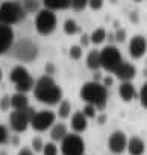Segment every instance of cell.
Returning <instances> with one entry per match:
<instances>
[{
    "label": "cell",
    "mask_w": 147,
    "mask_h": 155,
    "mask_svg": "<svg viewBox=\"0 0 147 155\" xmlns=\"http://www.w3.org/2000/svg\"><path fill=\"white\" fill-rule=\"evenodd\" d=\"M71 129L75 134H81L84 131H87L88 128V119L82 114V111H76L71 116Z\"/></svg>",
    "instance_id": "cell-15"
},
{
    "label": "cell",
    "mask_w": 147,
    "mask_h": 155,
    "mask_svg": "<svg viewBox=\"0 0 147 155\" xmlns=\"http://www.w3.org/2000/svg\"><path fill=\"white\" fill-rule=\"evenodd\" d=\"M11 107L14 108V111H18V110H24L29 107V99L26 94L23 93H15L11 96Z\"/></svg>",
    "instance_id": "cell-18"
},
{
    "label": "cell",
    "mask_w": 147,
    "mask_h": 155,
    "mask_svg": "<svg viewBox=\"0 0 147 155\" xmlns=\"http://www.w3.org/2000/svg\"><path fill=\"white\" fill-rule=\"evenodd\" d=\"M68 132H67V125L65 123H53V126H52V129H50V137H52V140H53V143L55 141H61L65 135H67Z\"/></svg>",
    "instance_id": "cell-19"
},
{
    "label": "cell",
    "mask_w": 147,
    "mask_h": 155,
    "mask_svg": "<svg viewBox=\"0 0 147 155\" xmlns=\"http://www.w3.org/2000/svg\"><path fill=\"white\" fill-rule=\"evenodd\" d=\"M55 120H56V114L53 111H50V110H41V111H38V113L34 114V117H32V120H30L29 125L34 128V131L44 132V131H47L49 128L53 126Z\"/></svg>",
    "instance_id": "cell-10"
},
{
    "label": "cell",
    "mask_w": 147,
    "mask_h": 155,
    "mask_svg": "<svg viewBox=\"0 0 147 155\" xmlns=\"http://www.w3.org/2000/svg\"><path fill=\"white\" fill-rule=\"evenodd\" d=\"M88 6L93 9V11H97L103 6V2L102 0H88Z\"/></svg>",
    "instance_id": "cell-35"
},
{
    "label": "cell",
    "mask_w": 147,
    "mask_h": 155,
    "mask_svg": "<svg viewBox=\"0 0 147 155\" xmlns=\"http://www.w3.org/2000/svg\"><path fill=\"white\" fill-rule=\"evenodd\" d=\"M114 40L118 43H123L126 40V31L124 29H117V32L114 34Z\"/></svg>",
    "instance_id": "cell-34"
},
{
    "label": "cell",
    "mask_w": 147,
    "mask_h": 155,
    "mask_svg": "<svg viewBox=\"0 0 147 155\" xmlns=\"http://www.w3.org/2000/svg\"><path fill=\"white\" fill-rule=\"evenodd\" d=\"M35 114V110L32 107H27L24 110H18V111H12L9 116V126L14 132H24L29 128V123L32 120Z\"/></svg>",
    "instance_id": "cell-8"
},
{
    "label": "cell",
    "mask_w": 147,
    "mask_h": 155,
    "mask_svg": "<svg viewBox=\"0 0 147 155\" xmlns=\"http://www.w3.org/2000/svg\"><path fill=\"white\" fill-rule=\"evenodd\" d=\"M52 70H53V65L52 64H49V65H46V71H49V73H52ZM47 73V74H49Z\"/></svg>",
    "instance_id": "cell-39"
},
{
    "label": "cell",
    "mask_w": 147,
    "mask_h": 155,
    "mask_svg": "<svg viewBox=\"0 0 147 155\" xmlns=\"http://www.w3.org/2000/svg\"><path fill=\"white\" fill-rule=\"evenodd\" d=\"M35 99L46 105H58L62 101V88L53 81L52 76H41L34 84Z\"/></svg>",
    "instance_id": "cell-1"
},
{
    "label": "cell",
    "mask_w": 147,
    "mask_h": 155,
    "mask_svg": "<svg viewBox=\"0 0 147 155\" xmlns=\"http://www.w3.org/2000/svg\"><path fill=\"white\" fill-rule=\"evenodd\" d=\"M14 29L12 26L0 25V55L6 53L14 44Z\"/></svg>",
    "instance_id": "cell-12"
},
{
    "label": "cell",
    "mask_w": 147,
    "mask_h": 155,
    "mask_svg": "<svg viewBox=\"0 0 147 155\" xmlns=\"http://www.w3.org/2000/svg\"><path fill=\"white\" fill-rule=\"evenodd\" d=\"M9 50H11V55L21 62H30L37 59L38 56V46L29 38H23L17 41L15 44H12Z\"/></svg>",
    "instance_id": "cell-3"
},
{
    "label": "cell",
    "mask_w": 147,
    "mask_h": 155,
    "mask_svg": "<svg viewBox=\"0 0 147 155\" xmlns=\"http://www.w3.org/2000/svg\"><path fill=\"white\" fill-rule=\"evenodd\" d=\"M126 150L130 155H142L144 150H145V144H144V141L139 137H132V138H127Z\"/></svg>",
    "instance_id": "cell-17"
},
{
    "label": "cell",
    "mask_w": 147,
    "mask_h": 155,
    "mask_svg": "<svg viewBox=\"0 0 147 155\" xmlns=\"http://www.w3.org/2000/svg\"><path fill=\"white\" fill-rule=\"evenodd\" d=\"M118 94H120V97L124 102H130V101H133V99L138 97V93H136V90H135V87H133L132 82H123L118 87Z\"/></svg>",
    "instance_id": "cell-16"
},
{
    "label": "cell",
    "mask_w": 147,
    "mask_h": 155,
    "mask_svg": "<svg viewBox=\"0 0 147 155\" xmlns=\"http://www.w3.org/2000/svg\"><path fill=\"white\" fill-rule=\"evenodd\" d=\"M79 31H81V28H79V25H78L76 20L67 18V20L64 21V32H65L67 35H76Z\"/></svg>",
    "instance_id": "cell-22"
},
{
    "label": "cell",
    "mask_w": 147,
    "mask_h": 155,
    "mask_svg": "<svg viewBox=\"0 0 147 155\" xmlns=\"http://www.w3.org/2000/svg\"><path fill=\"white\" fill-rule=\"evenodd\" d=\"M121 62H123L121 52L114 44H108L100 50V67H103L106 71L114 73Z\"/></svg>",
    "instance_id": "cell-6"
},
{
    "label": "cell",
    "mask_w": 147,
    "mask_h": 155,
    "mask_svg": "<svg viewBox=\"0 0 147 155\" xmlns=\"http://www.w3.org/2000/svg\"><path fill=\"white\" fill-rule=\"evenodd\" d=\"M56 14L50 9L41 8L35 17V29L40 35H50L56 29Z\"/></svg>",
    "instance_id": "cell-7"
},
{
    "label": "cell",
    "mask_w": 147,
    "mask_h": 155,
    "mask_svg": "<svg viewBox=\"0 0 147 155\" xmlns=\"http://www.w3.org/2000/svg\"><path fill=\"white\" fill-rule=\"evenodd\" d=\"M114 74L118 78L120 81H123V82H130L133 78L136 76V68H135V65H132L130 62H121L120 65H118V68L114 71Z\"/></svg>",
    "instance_id": "cell-14"
},
{
    "label": "cell",
    "mask_w": 147,
    "mask_h": 155,
    "mask_svg": "<svg viewBox=\"0 0 147 155\" xmlns=\"http://www.w3.org/2000/svg\"><path fill=\"white\" fill-rule=\"evenodd\" d=\"M8 110H11V96L5 94L0 99V111H8Z\"/></svg>",
    "instance_id": "cell-30"
},
{
    "label": "cell",
    "mask_w": 147,
    "mask_h": 155,
    "mask_svg": "<svg viewBox=\"0 0 147 155\" xmlns=\"http://www.w3.org/2000/svg\"><path fill=\"white\" fill-rule=\"evenodd\" d=\"M43 146H44V141L40 138V137H34L32 138V150L34 152H41L43 150Z\"/></svg>",
    "instance_id": "cell-32"
},
{
    "label": "cell",
    "mask_w": 147,
    "mask_h": 155,
    "mask_svg": "<svg viewBox=\"0 0 147 155\" xmlns=\"http://www.w3.org/2000/svg\"><path fill=\"white\" fill-rule=\"evenodd\" d=\"M9 140V132H8V128L0 125V144H5L6 141Z\"/></svg>",
    "instance_id": "cell-33"
},
{
    "label": "cell",
    "mask_w": 147,
    "mask_h": 155,
    "mask_svg": "<svg viewBox=\"0 0 147 155\" xmlns=\"http://www.w3.org/2000/svg\"><path fill=\"white\" fill-rule=\"evenodd\" d=\"M26 12L21 8L20 2H3L0 5V25H15L23 20Z\"/></svg>",
    "instance_id": "cell-4"
},
{
    "label": "cell",
    "mask_w": 147,
    "mask_h": 155,
    "mask_svg": "<svg viewBox=\"0 0 147 155\" xmlns=\"http://www.w3.org/2000/svg\"><path fill=\"white\" fill-rule=\"evenodd\" d=\"M82 114L87 117V119H93V117H96V114H97V111H96V108L93 107V105H85L84 107V110H82Z\"/></svg>",
    "instance_id": "cell-31"
},
{
    "label": "cell",
    "mask_w": 147,
    "mask_h": 155,
    "mask_svg": "<svg viewBox=\"0 0 147 155\" xmlns=\"http://www.w3.org/2000/svg\"><path fill=\"white\" fill-rule=\"evenodd\" d=\"M82 53H84V50H82V47L78 46V44L71 46L70 50H68V55H70L71 59H81V58H82Z\"/></svg>",
    "instance_id": "cell-27"
},
{
    "label": "cell",
    "mask_w": 147,
    "mask_h": 155,
    "mask_svg": "<svg viewBox=\"0 0 147 155\" xmlns=\"http://www.w3.org/2000/svg\"><path fill=\"white\" fill-rule=\"evenodd\" d=\"M112 84H114V78H111V76H105L103 78V81H102V85L106 88V87H112Z\"/></svg>",
    "instance_id": "cell-36"
},
{
    "label": "cell",
    "mask_w": 147,
    "mask_h": 155,
    "mask_svg": "<svg viewBox=\"0 0 147 155\" xmlns=\"http://www.w3.org/2000/svg\"><path fill=\"white\" fill-rule=\"evenodd\" d=\"M87 65L90 70L97 71L100 68V50H91L87 56Z\"/></svg>",
    "instance_id": "cell-21"
},
{
    "label": "cell",
    "mask_w": 147,
    "mask_h": 155,
    "mask_svg": "<svg viewBox=\"0 0 147 155\" xmlns=\"http://www.w3.org/2000/svg\"><path fill=\"white\" fill-rule=\"evenodd\" d=\"M147 50V41L142 35H135L129 43V55L135 59L141 58Z\"/></svg>",
    "instance_id": "cell-13"
},
{
    "label": "cell",
    "mask_w": 147,
    "mask_h": 155,
    "mask_svg": "<svg viewBox=\"0 0 147 155\" xmlns=\"http://www.w3.org/2000/svg\"><path fill=\"white\" fill-rule=\"evenodd\" d=\"M88 44H90V35L84 34V35L81 37V47H82V46L85 47V46H88Z\"/></svg>",
    "instance_id": "cell-38"
},
{
    "label": "cell",
    "mask_w": 147,
    "mask_h": 155,
    "mask_svg": "<svg viewBox=\"0 0 147 155\" xmlns=\"http://www.w3.org/2000/svg\"><path fill=\"white\" fill-rule=\"evenodd\" d=\"M70 6L75 11H84L88 6V0H71Z\"/></svg>",
    "instance_id": "cell-29"
},
{
    "label": "cell",
    "mask_w": 147,
    "mask_h": 155,
    "mask_svg": "<svg viewBox=\"0 0 147 155\" xmlns=\"http://www.w3.org/2000/svg\"><path fill=\"white\" fill-rule=\"evenodd\" d=\"M43 155H58V146L53 141H47L43 146Z\"/></svg>",
    "instance_id": "cell-26"
},
{
    "label": "cell",
    "mask_w": 147,
    "mask_h": 155,
    "mask_svg": "<svg viewBox=\"0 0 147 155\" xmlns=\"http://www.w3.org/2000/svg\"><path fill=\"white\" fill-rule=\"evenodd\" d=\"M2 78H3V71H2V68H0V81H2Z\"/></svg>",
    "instance_id": "cell-40"
},
{
    "label": "cell",
    "mask_w": 147,
    "mask_h": 155,
    "mask_svg": "<svg viewBox=\"0 0 147 155\" xmlns=\"http://www.w3.org/2000/svg\"><path fill=\"white\" fill-rule=\"evenodd\" d=\"M58 105H59V107H58L56 116H58L59 119H67V117H70V114H71V104H70L68 101H61Z\"/></svg>",
    "instance_id": "cell-23"
},
{
    "label": "cell",
    "mask_w": 147,
    "mask_h": 155,
    "mask_svg": "<svg viewBox=\"0 0 147 155\" xmlns=\"http://www.w3.org/2000/svg\"><path fill=\"white\" fill-rule=\"evenodd\" d=\"M138 99H139L141 107L145 110V108H147V82H144V85L141 87V90H139V93H138Z\"/></svg>",
    "instance_id": "cell-28"
},
{
    "label": "cell",
    "mask_w": 147,
    "mask_h": 155,
    "mask_svg": "<svg viewBox=\"0 0 147 155\" xmlns=\"http://www.w3.org/2000/svg\"><path fill=\"white\" fill-rule=\"evenodd\" d=\"M0 155H8V153H6L5 150H0Z\"/></svg>",
    "instance_id": "cell-41"
},
{
    "label": "cell",
    "mask_w": 147,
    "mask_h": 155,
    "mask_svg": "<svg viewBox=\"0 0 147 155\" xmlns=\"http://www.w3.org/2000/svg\"><path fill=\"white\" fill-rule=\"evenodd\" d=\"M127 146V135L123 131H114L108 138V147L112 153H123Z\"/></svg>",
    "instance_id": "cell-11"
},
{
    "label": "cell",
    "mask_w": 147,
    "mask_h": 155,
    "mask_svg": "<svg viewBox=\"0 0 147 155\" xmlns=\"http://www.w3.org/2000/svg\"><path fill=\"white\" fill-rule=\"evenodd\" d=\"M9 79L11 82L15 84V88H17V93H23L26 94L27 91H30L34 88V78L30 76L29 70L23 65H15L11 73H9Z\"/></svg>",
    "instance_id": "cell-5"
},
{
    "label": "cell",
    "mask_w": 147,
    "mask_h": 155,
    "mask_svg": "<svg viewBox=\"0 0 147 155\" xmlns=\"http://www.w3.org/2000/svg\"><path fill=\"white\" fill-rule=\"evenodd\" d=\"M21 8H23V11L27 14H35V12H38L40 9H41V3L40 2H34V0H26V2H23L21 3Z\"/></svg>",
    "instance_id": "cell-25"
},
{
    "label": "cell",
    "mask_w": 147,
    "mask_h": 155,
    "mask_svg": "<svg viewBox=\"0 0 147 155\" xmlns=\"http://www.w3.org/2000/svg\"><path fill=\"white\" fill-rule=\"evenodd\" d=\"M105 38H106V31H105L103 28H97V29H94V31L91 32V35H90V43H93V44H100V43L105 41Z\"/></svg>",
    "instance_id": "cell-24"
},
{
    "label": "cell",
    "mask_w": 147,
    "mask_h": 155,
    "mask_svg": "<svg viewBox=\"0 0 147 155\" xmlns=\"http://www.w3.org/2000/svg\"><path fill=\"white\" fill-rule=\"evenodd\" d=\"M61 152L62 155H84L85 153V141L79 134H67L61 140Z\"/></svg>",
    "instance_id": "cell-9"
},
{
    "label": "cell",
    "mask_w": 147,
    "mask_h": 155,
    "mask_svg": "<svg viewBox=\"0 0 147 155\" xmlns=\"http://www.w3.org/2000/svg\"><path fill=\"white\" fill-rule=\"evenodd\" d=\"M17 155H35V152H34L30 147H21Z\"/></svg>",
    "instance_id": "cell-37"
},
{
    "label": "cell",
    "mask_w": 147,
    "mask_h": 155,
    "mask_svg": "<svg viewBox=\"0 0 147 155\" xmlns=\"http://www.w3.org/2000/svg\"><path fill=\"white\" fill-rule=\"evenodd\" d=\"M44 8L53 12L58 9H67L70 8V0H44Z\"/></svg>",
    "instance_id": "cell-20"
},
{
    "label": "cell",
    "mask_w": 147,
    "mask_h": 155,
    "mask_svg": "<svg viewBox=\"0 0 147 155\" xmlns=\"http://www.w3.org/2000/svg\"><path fill=\"white\" fill-rule=\"evenodd\" d=\"M79 96L84 102H87L88 105H93L96 110H100V111L105 110L106 102H108V90L100 82H94V81L84 84Z\"/></svg>",
    "instance_id": "cell-2"
}]
</instances>
